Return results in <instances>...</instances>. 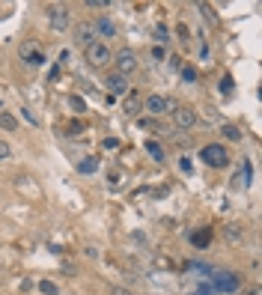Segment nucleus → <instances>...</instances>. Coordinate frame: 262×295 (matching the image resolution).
<instances>
[{
    "label": "nucleus",
    "mask_w": 262,
    "mask_h": 295,
    "mask_svg": "<svg viewBox=\"0 0 262 295\" xmlns=\"http://www.w3.org/2000/svg\"><path fill=\"white\" fill-rule=\"evenodd\" d=\"M134 69H137V57H134V51L122 48V51L117 54V75H128V72H134Z\"/></svg>",
    "instance_id": "nucleus-4"
},
{
    "label": "nucleus",
    "mask_w": 262,
    "mask_h": 295,
    "mask_svg": "<svg viewBox=\"0 0 262 295\" xmlns=\"http://www.w3.org/2000/svg\"><path fill=\"white\" fill-rule=\"evenodd\" d=\"M170 107L176 110V104L170 98H164V96H149L146 98V110H149V114H167Z\"/></svg>",
    "instance_id": "nucleus-8"
},
{
    "label": "nucleus",
    "mask_w": 262,
    "mask_h": 295,
    "mask_svg": "<svg viewBox=\"0 0 262 295\" xmlns=\"http://www.w3.org/2000/svg\"><path fill=\"white\" fill-rule=\"evenodd\" d=\"M39 289H42L45 295H57V292H60V289H57V283H51V280H42V283H39Z\"/></svg>",
    "instance_id": "nucleus-18"
},
{
    "label": "nucleus",
    "mask_w": 262,
    "mask_h": 295,
    "mask_svg": "<svg viewBox=\"0 0 262 295\" xmlns=\"http://www.w3.org/2000/svg\"><path fill=\"white\" fill-rule=\"evenodd\" d=\"M87 6H90V9H104L107 3H104V0H90V3H87Z\"/></svg>",
    "instance_id": "nucleus-25"
},
{
    "label": "nucleus",
    "mask_w": 262,
    "mask_h": 295,
    "mask_svg": "<svg viewBox=\"0 0 262 295\" xmlns=\"http://www.w3.org/2000/svg\"><path fill=\"white\" fill-rule=\"evenodd\" d=\"M87 51V63L90 66H95V69H101V66H107L110 63V57H114V54H110V48L104 45V42H93L90 48H84Z\"/></svg>",
    "instance_id": "nucleus-2"
},
{
    "label": "nucleus",
    "mask_w": 262,
    "mask_h": 295,
    "mask_svg": "<svg viewBox=\"0 0 262 295\" xmlns=\"http://www.w3.org/2000/svg\"><path fill=\"white\" fill-rule=\"evenodd\" d=\"M155 39H158V42H167V39H170V36H167V27H164V24H158V27H155Z\"/></svg>",
    "instance_id": "nucleus-21"
},
{
    "label": "nucleus",
    "mask_w": 262,
    "mask_h": 295,
    "mask_svg": "<svg viewBox=\"0 0 262 295\" xmlns=\"http://www.w3.org/2000/svg\"><path fill=\"white\" fill-rule=\"evenodd\" d=\"M104 146H107V149H117L119 140H117V137H107V140H104Z\"/></svg>",
    "instance_id": "nucleus-26"
},
{
    "label": "nucleus",
    "mask_w": 262,
    "mask_h": 295,
    "mask_svg": "<svg viewBox=\"0 0 262 295\" xmlns=\"http://www.w3.org/2000/svg\"><path fill=\"white\" fill-rule=\"evenodd\" d=\"M104 84H107V90L114 93V96H125V93H128V81H125V75H117V72H114V75H110Z\"/></svg>",
    "instance_id": "nucleus-9"
},
{
    "label": "nucleus",
    "mask_w": 262,
    "mask_h": 295,
    "mask_svg": "<svg viewBox=\"0 0 262 295\" xmlns=\"http://www.w3.org/2000/svg\"><path fill=\"white\" fill-rule=\"evenodd\" d=\"M21 57H24V63H30V66H42V63H45V54L39 51V45H36V42H24V45H21Z\"/></svg>",
    "instance_id": "nucleus-7"
},
{
    "label": "nucleus",
    "mask_w": 262,
    "mask_h": 295,
    "mask_svg": "<svg viewBox=\"0 0 262 295\" xmlns=\"http://www.w3.org/2000/svg\"><path fill=\"white\" fill-rule=\"evenodd\" d=\"M173 120H176L179 128H194V123H197V110H194V107H176V110H173Z\"/></svg>",
    "instance_id": "nucleus-6"
},
{
    "label": "nucleus",
    "mask_w": 262,
    "mask_h": 295,
    "mask_svg": "<svg viewBox=\"0 0 262 295\" xmlns=\"http://www.w3.org/2000/svg\"><path fill=\"white\" fill-rule=\"evenodd\" d=\"M137 110H140V98H137V96H128V98L122 101V114H128V117H134V114H137Z\"/></svg>",
    "instance_id": "nucleus-12"
},
{
    "label": "nucleus",
    "mask_w": 262,
    "mask_h": 295,
    "mask_svg": "<svg viewBox=\"0 0 262 295\" xmlns=\"http://www.w3.org/2000/svg\"><path fill=\"white\" fill-rule=\"evenodd\" d=\"M152 57H155V60H164V57H167V51H164V48H152Z\"/></svg>",
    "instance_id": "nucleus-27"
},
{
    "label": "nucleus",
    "mask_w": 262,
    "mask_h": 295,
    "mask_svg": "<svg viewBox=\"0 0 262 295\" xmlns=\"http://www.w3.org/2000/svg\"><path fill=\"white\" fill-rule=\"evenodd\" d=\"M9 152H12V149H9V143H3V140H0V161H3V158H9Z\"/></svg>",
    "instance_id": "nucleus-23"
},
{
    "label": "nucleus",
    "mask_w": 262,
    "mask_h": 295,
    "mask_svg": "<svg viewBox=\"0 0 262 295\" xmlns=\"http://www.w3.org/2000/svg\"><path fill=\"white\" fill-rule=\"evenodd\" d=\"M182 81L185 84H194L197 81V69L194 66H182Z\"/></svg>",
    "instance_id": "nucleus-16"
},
{
    "label": "nucleus",
    "mask_w": 262,
    "mask_h": 295,
    "mask_svg": "<svg viewBox=\"0 0 262 295\" xmlns=\"http://www.w3.org/2000/svg\"><path fill=\"white\" fill-rule=\"evenodd\" d=\"M48 18H51V27L57 33L69 30V12H66V6H48Z\"/></svg>",
    "instance_id": "nucleus-5"
},
{
    "label": "nucleus",
    "mask_w": 262,
    "mask_h": 295,
    "mask_svg": "<svg viewBox=\"0 0 262 295\" xmlns=\"http://www.w3.org/2000/svg\"><path fill=\"white\" fill-rule=\"evenodd\" d=\"M93 42H95V24L93 21H78L74 24V45L90 48Z\"/></svg>",
    "instance_id": "nucleus-3"
},
{
    "label": "nucleus",
    "mask_w": 262,
    "mask_h": 295,
    "mask_svg": "<svg viewBox=\"0 0 262 295\" xmlns=\"http://www.w3.org/2000/svg\"><path fill=\"white\" fill-rule=\"evenodd\" d=\"M146 152L152 155L155 161H164V149H161V143H155V140H146Z\"/></svg>",
    "instance_id": "nucleus-14"
},
{
    "label": "nucleus",
    "mask_w": 262,
    "mask_h": 295,
    "mask_svg": "<svg viewBox=\"0 0 262 295\" xmlns=\"http://www.w3.org/2000/svg\"><path fill=\"white\" fill-rule=\"evenodd\" d=\"M98 33H101V36H114V33H117V24L110 21V18H98V21H95V36H98Z\"/></svg>",
    "instance_id": "nucleus-10"
},
{
    "label": "nucleus",
    "mask_w": 262,
    "mask_h": 295,
    "mask_svg": "<svg viewBox=\"0 0 262 295\" xmlns=\"http://www.w3.org/2000/svg\"><path fill=\"white\" fill-rule=\"evenodd\" d=\"M78 170H81V173H93V170H95V158H87V161H81V164H78Z\"/></svg>",
    "instance_id": "nucleus-20"
},
{
    "label": "nucleus",
    "mask_w": 262,
    "mask_h": 295,
    "mask_svg": "<svg viewBox=\"0 0 262 295\" xmlns=\"http://www.w3.org/2000/svg\"><path fill=\"white\" fill-rule=\"evenodd\" d=\"M220 131H223V137H227V140H241V128L238 125H223Z\"/></svg>",
    "instance_id": "nucleus-15"
},
{
    "label": "nucleus",
    "mask_w": 262,
    "mask_h": 295,
    "mask_svg": "<svg viewBox=\"0 0 262 295\" xmlns=\"http://www.w3.org/2000/svg\"><path fill=\"white\" fill-rule=\"evenodd\" d=\"M236 283H238V280H236L230 271H223V274L214 280V286H217V289H236Z\"/></svg>",
    "instance_id": "nucleus-11"
},
{
    "label": "nucleus",
    "mask_w": 262,
    "mask_h": 295,
    "mask_svg": "<svg viewBox=\"0 0 262 295\" xmlns=\"http://www.w3.org/2000/svg\"><path fill=\"white\" fill-rule=\"evenodd\" d=\"M209 239H212V233H209V230H203V233H197V236H191V242H194L197 247H206V245H209Z\"/></svg>",
    "instance_id": "nucleus-17"
},
{
    "label": "nucleus",
    "mask_w": 262,
    "mask_h": 295,
    "mask_svg": "<svg viewBox=\"0 0 262 295\" xmlns=\"http://www.w3.org/2000/svg\"><path fill=\"white\" fill-rule=\"evenodd\" d=\"M71 107L78 110V114H84V110H87V107H84V98H71Z\"/></svg>",
    "instance_id": "nucleus-24"
},
{
    "label": "nucleus",
    "mask_w": 262,
    "mask_h": 295,
    "mask_svg": "<svg viewBox=\"0 0 262 295\" xmlns=\"http://www.w3.org/2000/svg\"><path fill=\"white\" fill-rule=\"evenodd\" d=\"M21 117H24L27 123H33V125H36V123H39V120H36V114H33V110H30V107H21Z\"/></svg>",
    "instance_id": "nucleus-22"
},
{
    "label": "nucleus",
    "mask_w": 262,
    "mask_h": 295,
    "mask_svg": "<svg viewBox=\"0 0 262 295\" xmlns=\"http://www.w3.org/2000/svg\"><path fill=\"white\" fill-rule=\"evenodd\" d=\"M114 295H131V292H128V289H122V286H117V289H114Z\"/></svg>",
    "instance_id": "nucleus-29"
},
{
    "label": "nucleus",
    "mask_w": 262,
    "mask_h": 295,
    "mask_svg": "<svg viewBox=\"0 0 262 295\" xmlns=\"http://www.w3.org/2000/svg\"><path fill=\"white\" fill-rule=\"evenodd\" d=\"M223 233H227V239H233V242H238V239H241V233L236 230V224H227V227H223Z\"/></svg>",
    "instance_id": "nucleus-19"
},
{
    "label": "nucleus",
    "mask_w": 262,
    "mask_h": 295,
    "mask_svg": "<svg viewBox=\"0 0 262 295\" xmlns=\"http://www.w3.org/2000/svg\"><path fill=\"white\" fill-rule=\"evenodd\" d=\"M200 158H203L209 167H227V164H230V152L223 149V146H217V143H209V146H203Z\"/></svg>",
    "instance_id": "nucleus-1"
},
{
    "label": "nucleus",
    "mask_w": 262,
    "mask_h": 295,
    "mask_svg": "<svg viewBox=\"0 0 262 295\" xmlns=\"http://www.w3.org/2000/svg\"><path fill=\"white\" fill-rule=\"evenodd\" d=\"M0 128H6V131H15L18 128V120L12 114H6V110H0Z\"/></svg>",
    "instance_id": "nucleus-13"
},
{
    "label": "nucleus",
    "mask_w": 262,
    "mask_h": 295,
    "mask_svg": "<svg viewBox=\"0 0 262 295\" xmlns=\"http://www.w3.org/2000/svg\"><path fill=\"white\" fill-rule=\"evenodd\" d=\"M179 167H182L185 173H188V170H191V158H182V161H179Z\"/></svg>",
    "instance_id": "nucleus-28"
}]
</instances>
